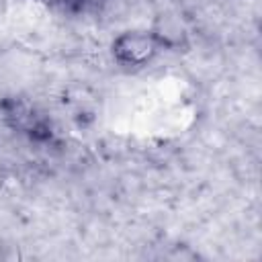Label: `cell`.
<instances>
[{
    "instance_id": "cell-1",
    "label": "cell",
    "mask_w": 262,
    "mask_h": 262,
    "mask_svg": "<svg viewBox=\"0 0 262 262\" xmlns=\"http://www.w3.org/2000/svg\"><path fill=\"white\" fill-rule=\"evenodd\" d=\"M164 47V41L156 33L127 31L121 33L113 43V55L121 66L141 68L147 66Z\"/></svg>"
}]
</instances>
